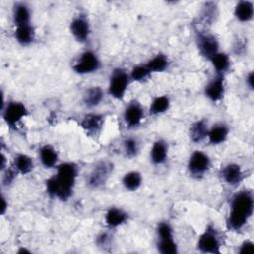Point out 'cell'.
<instances>
[{
    "instance_id": "18",
    "label": "cell",
    "mask_w": 254,
    "mask_h": 254,
    "mask_svg": "<svg viewBox=\"0 0 254 254\" xmlns=\"http://www.w3.org/2000/svg\"><path fill=\"white\" fill-rule=\"evenodd\" d=\"M105 223L109 228H116L128 220V213L122 208L111 206L105 213Z\"/></svg>"
},
{
    "instance_id": "25",
    "label": "cell",
    "mask_w": 254,
    "mask_h": 254,
    "mask_svg": "<svg viewBox=\"0 0 254 254\" xmlns=\"http://www.w3.org/2000/svg\"><path fill=\"white\" fill-rule=\"evenodd\" d=\"M209 62L217 74L225 75L230 68V58L226 53L218 52L209 60Z\"/></svg>"
},
{
    "instance_id": "24",
    "label": "cell",
    "mask_w": 254,
    "mask_h": 254,
    "mask_svg": "<svg viewBox=\"0 0 254 254\" xmlns=\"http://www.w3.org/2000/svg\"><path fill=\"white\" fill-rule=\"evenodd\" d=\"M208 124L204 119L197 120L193 122L190 128V137L193 143H200L206 137L208 133Z\"/></svg>"
},
{
    "instance_id": "11",
    "label": "cell",
    "mask_w": 254,
    "mask_h": 254,
    "mask_svg": "<svg viewBox=\"0 0 254 254\" xmlns=\"http://www.w3.org/2000/svg\"><path fill=\"white\" fill-rule=\"evenodd\" d=\"M145 117V110L137 100L130 101L123 110V120L130 129L137 128L141 125Z\"/></svg>"
},
{
    "instance_id": "5",
    "label": "cell",
    "mask_w": 254,
    "mask_h": 254,
    "mask_svg": "<svg viewBox=\"0 0 254 254\" xmlns=\"http://www.w3.org/2000/svg\"><path fill=\"white\" fill-rule=\"evenodd\" d=\"M196 246L197 249L202 253H220V235L217 229L212 224H208L204 231L199 235Z\"/></svg>"
},
{
    "instance_id": "33",
    "label": "cell",
    "mask_w": 254,
    "mask_h": 254,
    "mask_svg": "<svg viewBox=\"0 0 254 254\" xmlns=\"http://www.w3.org/2000/svg\"><path fill=\"white\" fill-rule=\"evenodd\" d=\"M3 172V178H2V183L5 186L11 185L13 183V181L15 180L18 172L16 171V169L14 168V166L12 168H6Z\"/></svg>"
},
{
    "instance_id": "12",
    "label": "cell",
    "mask_w": 254,
    "mask_h": 254,
    "mask_svg": "<svg viewBox=\"0 0 254 254\" xmlns=\"http://www.w3.org/2000/svg\"><path fill=\"white\" fill-rule=\"evenodd\" d=\"M69 31L77 42L85 43L88 40L91 32L87 17L84 14L75 16L69 24Z\"/></svg>"
},
{
    "instance_id": "17",
    "label": "cell",
    "mask_w": 254,
    "mask_h": 254,
    "mask_svg": "<svg viewBox=\"0 0 254 254\" xmlns=\"http://www.w3.org/2000/svg\"><path fill=\"white\" fill-rule=\"evenodd\" d=\"M169 146L163 139L156 140L150 150V160L154 165H162L168 159Z\"/></svg>"
},
{
    "instance_id": "39",
    "label": "cell",
    "mask_w": 254,
    "mask_h": 254,
    "mask_svg": "<svg viewBox=\"0 0 254 254\" xmlns=\"http://www.w3.org/2000/svg\"><path fill=\"white\" fill-rule=\"evenodd\" d=\"M17 253H19V254H23V253H31V251H30V250H28L27 248L21 247V248L17 251Z\"/></svg>"
},
{
    "instance_id": "35",
    "label": "cell",
    "mask_w": 254,
    "mask_h": 254,
    "mask_svg": "<svg viewBox=\"0 0 254 254\" xmlns=\"http://www.w3.org/2000/svg\"><path fill=\"white\" fill-rule=\"evenodd\" d=\"M253 252H254V243L251 240L243 241L238 249V253L240 254H249Z\"/></svg>"
},
{
    "instance_id": "15",
    "label": "cell",
    "mask_w": 254,
    "mask_h": 254,
    "mask_svg": "<svg viewBox=\"0 0 254 254\" xmlns=\"http://www.w3.org/2000/svg\"><path fill=\"white\" fill-rule=\"evenodd\" d=\"M222 180L229 186H238L244 179V173L241 167L236 163L226 164L220 172Z\"/></svg>"
},
{
    "instance_id": "32",
    "label": "cell",
    "mask_w": 254,
    "mask_h": 254,
    "mask_svg": "<svg viewBox=\"0 0 254 254\" xmlns=\"http://www.w3.org/2000/svg\"><path fill=\"white\" fill-rule=\"evenodd\" d=\"M217 16V6L213 2L204 3L201 11V18L204 23L211 24Z\"/></svg>"
},
{
    "instance_id": "10",
    "label": "cell",
    "mask_w": 254,
    "mask_h": 254,
    "mask_svg": "<svg viewBox=\"0 0 254 254\" xmlns=\"http://www.w3.org/2000/svg\"><path fill=\"white\" fill-rule=\"evenodd\" d=\"M196 46L199 54L208 61L219 52V43L217 39L213 35L205 32L197 33Z\"/></svg>"
},
{
    "instance_id": "21",
    "label": "cell",
    "mask_w": 254,
    "mask_h": 254,
    "mask_svg": "<svg viewBox=\"0 0 254 254\" xmlns=\"http://www.w3.org/2000/svg\"><path fill=\"white\" fill-rule=\"evenodd\" d=\"M104 97V91L100 86H91L83 93L82 101L87 108H94L98 106Z\"/></svg>"
},
{
    "instance_id": "34",
    "label": "cell",
    "mask_w": 254,
    "mask_h": 254,
    "mask_svg": "<svg viewBox=\"0 0 254 254\" xmlns=\"http://www.w3.org/2000/svg\"><path fill=\"white\" fill-rule=\"evenodd\" d=\"M111 242V236L107 232H101L96 237V244L99 247H107Z\"/></svg>"
},
{
    "instance_id": "27",
    "label": "cell",
    "mask_w": 254,
    "mask_h": 254,
    "mask_svg": "<svg viewBox=\"0 0 254 254\" xmlns=\"http://www.w3.org/2000/svg\"><path fill=\"white\" fill-rule=\"evenodd\" d=\"M13 166L19 174L27 175L34 169V160L27 154H17Z\"/></svg>"
},
{
    "instance_id": "37",
    "label": "cell",
    "mask_w": 254,
    "mask_h": 254,
    "mask_svg": "<svg viewBox=\"0 0 254 254\" xmlns=\"http://www.w3.org/2000/svg\"><path fill=\"white\" fill-rule=\"evenodd\" d=\"M7 209H8V202L6 201L5 196L2 195V196H1V214L4 215Z\"/></svg>"
},
{
    "instance_id": "28",
    "label": "cell",
    "mask_w": 254,
    "mask_h": 254,
    "mask_svg": "<svg viewBox=\"0 0 254 254\" xmlns=\"http://www.w3.org/2000/svg\"><path fill=\"white\" fill-rule=\"evenodd\" d=\"M143 182L142 174L138 171H130L126 173L122 178V185L123 187L130 191L137 190Z\"/></svg>"
},
{
    "instance_id": "2",
    "label": "cell",
    "mask_w": 254,
    "mask_h": 254,
    "mask_svg": "<svg viewBox=\"0 0 254 254\" xmlns=\"http://www.w3.org/2000/svg\"><path fill=\"white\" fill-rule=\"evenodd\" d=\"M254 209V194L249 189L235 192L230 200L229 212L226 219L228 230L239 231L249 221Z\"/></svg>"
},
{
    "instance_id": "30",
    "label": "cell",
    "mask_w": 254,
    "mask_h": 254,
    "mask_svg": "<svg viewBox=\"0 0 254 254\" xmlns=\"http://www.w3.org/2000/svg\"><path fill=\"white\" fill-rule=\"evenodd\" d=\"M140 150V144L136 138L129 137L123 141V152L125 157L134 158L138 155Z\"/></svg>"
},
{
    "instance_id": "38",
    "label": "cell",
    "mask_w": 254,
    "mask_h": 254,
    "mask_svg": "<svg viewBox=\"0 0 254 254\" xmlns=\"http://www.w3.org/2000/svg\"><path fill=\"white\" fill-rule=\"evenodd\" d=\"M8 166H6V157L4 154L1 155V171H4Z\"/></svg>"
},
{
    "instance_id": "8",
    "label": "cell",
    "mask_w": 254,
    "mask_h": 254,
    "mask_svg": "<svg viewBox=\"0 0 254 254\" xmlns=\"http://www.w3.org/2000/svg\"><path fill=\"white\" fill-rule=\"evenodd\" d=\"M210 166L211 161L208 155H206L202 151L195 150L190 156L187 168L191 177L195 179H200L208 172Z\"/></svg>"
},
{
    "instance_id": "19",
    "label": "cell",
    "mask_w": 254,
    "mask_h": 254,
    "mask_svg": "<svg viewBox=\"0 0 254 254\" xmlns=\"http://www.w3.org/2000/svg\"><path fill=\"white\" fill-rule=\"evenodd\" d=\"M234 16L237 21L247 23L252 21L254 16V4L251 1H238L234 7Z\"/></svg>"
},
{
    "instance_id": "36",
    "label": "cell",
    "mask_w": 254,
    "mask_h": 254,
    "mask_svg": "<svg viewBox=\"0 0 254 254\" xmlns=\"http://www.w3.org/2000/svg\"><path fill=\"white\" fill-rule=\"evenodd\" d=\"M245 82H246V85L248 86V88L250 90H253V88H254V73H253V71H250L246 75Z\"/></svg>"
},
{
    "instance_id": "3",
    "label": "cell",
    "mask_w": 254,
    "mask_h": 254,
    "mask_svg": "<svg viewBox=\"0 0 254 254\" xmlns=\"http://www.w3.org/2000/svg\"><path fill=\"white\" fill-rule=\"evenodd\" d=\"M130 81V75L125 69L121 67L113 69V71L110 74L108 82L109 95L118 100L123 99L128 89Z\"/></svg>"
},
{
    "instance_id": "23",
    "label": "cell",
    "mask_w": 254,
    "mask_h": 254,
    "mask_svg": "<svg viewBox=\"0 0 254 254\" xmlns=\"http://www.w3.org/2000/svg\"><path fill=\"white\" fill-rule=\"evenodd\" d=\"M13 22L15 26L31 24V10L25 3H16L13 7Z\"/></svg>"
},
{
    "instance_id": "31",
    "label": "cell",
    "mask_w": 254,
    "mask_h": 254,
    "mask_svg": "<svg viewBox=\"0 0 254 254\" xmlns=\"http://www.w3.org/2000/svg\"><path fill=\"white\" fill-rule=\"evenodd\" d=\"M151 73L152 72L146 64H137L131 69L129 75L130 79L133 81H143L146 80L151 75Z\"/></svg>"
},
{
    "instance_id": "6",
    "label": "cell",
    "mask_w": 254,
    "mask_h": 254,
    "mask_svg": "<svg viewBox=\"0 0 254 254\" xmlns=\"http://www.w3.org/2000/svg\"><path fill=\"white\" fill-rule=\"evenodd\" d=\"M113 164L106 160L97 162L87 176L86 184L90 189H99L104 186L111 176Z\"/></svg>"
},
{
    "instance_id": "26",
    "label": "cell",
    "mask_w": 254,
    "mask_h": 254,
    "mask_svg": "<svg viewBox=\"0 0 254 254\" xmlns=\"http://www.w3.org/2000/svg\"><path fill=\"white\" fill-rule=\"evenodd\" d=\"M147 67L150 69V71L153 72H163L166 69H168L170 65V60L167 55L163 53H159L155 55L152 59H150L146 64Z\"/></svg>"
},
{
    "instance_id": "20",
    "label": "cell",
    "mask_w": 254,
    "mask_h": 254,
    "mask_svg": "<svg viewBox=\"0 0 254 254\" xmlns=\"http://www.w3.org/2000/svg\"><path fill=\"white\" fill-rule=\"evenodd\" d=\"M39 158L42 165L47 169H52L58 166L59 155L52 145L46 144L42 146L39 150Z\"/></svg>"
},
{
    "instance_id": "9",
    "label": "cell",
    "mask_w": 254,
    "mask_h": 254,
    "mask_svg": "<svg viewBox=\"0 0 254 254\" xmlns=\"http://www.w3.org/2000/svg\"><path fill=\"white\" fill-rule=\"evenodd\" d=\"M101 67L98 56L92 51H84L72 65V69L77 74H91Z\"/></svg>"
},
{
    "instance_id": "16",
    "label": "cell",
    "mask_w": 254,
    "mask_h": 254,
    "mask_svg": "<svg viewBox=\"0 0 254 254\" xmlns=\"http://www.w3.org/2000/svg\"><path fill=\"white\" fill-rule=\"evenodd\" d=\"M229 135V127L223 123V122H218L211 126L208 129L207 133V139L208 142L212 145H219L224 143Z\"/></svg>"
},
{
    "instance_id": "29",
    "label": "cell",
    "mask_w": 254,
    "mask_h": 254,
    "mask_svg": "<svg viewBox=\"0 0 254 254\" xmlns=\"http://www.w3.org/2000/svg\"><path fill=\"white\" fill-rule=\"evenodd\" d=\"M171 105V100L169 96L167 95H160L153 98L150 107H149V113L153 116L160 115L168 111Z\"/></svg>"
},
{
    "instance_id": "13",
    "label": "cell",
    "mask_w": 254,
    "mask_h": 254,
    "mask_svg": "<svg viewBox=\"0 0 254 254\" xmlns=\"http://www.w3.org/2000/svg\"><path fill=\"white\" fill-rule=\"evenodd\" d=\"M223 74H217L208 81L204 87L205 96L212 102H217L222 99L225 93V79Z\"/></svg>"
},
{
    "instance_id": "4",
    "label": "cell",
    "mask_w": 254,
    "mask_h": 254,
    "mask_svg": "<svg viewBox=\"0 0 254 254\" xmlns=\"http://www.w3.org/2000/svg\"><path fill=\"white\" fill-rule=\"evenodd\" d=\"M158 242L157 249L162 254H177L179 252L178 245L174 239L173 228L169 222L163 221L157 227Z\"/></svg>"
},
{
    "instance_id": "14",
    "label": "cell",
    "mask_w": 254,
    "mask_h": 254,
    "mask_svg": "<svg viewBox=\"0 0 254 254\" xmlns=\"http://www.w3.org/2000/svg\"><path fill=\"white\" fill-rule=\"evenodd\" d=\"M79 124L87 135L96 136L101 132L103 128L104 116L100 113L90 112L82 117Z\"/></svg>"
},
{
    "instance_id": "1",
    "label": "cell",
    "mask_w": 254,
    "mask_h": 254,
    "mask_svg": "<svg viewBox=\"0 0 254 254\" xmlns=\"http://www.w3.org/2000/svg\"><path fill=\"white\" fill-rule=\"evenodd\" d=\"M78 168L74 163L64 162L57 166L56 174L46 181V190L50 197L67 200L73 193Z\"/></svg>"
},
{
    "instance_id": "22",
    "label": "cell",
    "mask_w": 254,
    "mask_h": 254,
    "mask_svg": "<svg viewBox=\"0 0 254 254\" xmlns=\"http://www.w3.org/2000/svg\"><path fill=\"white\" fill-rule=\"evenodd\" d=\"M35 29L32 24L17 26L14 32L15 40L21 46H29L35 40Z\"/></svg>"
},
{
    "instance_id": "7",
    "label": "cell",
    "mask_w": 254,
    "mask_h": 254,
    "mask_svg": "<svg viewBox=\"0 0 254 254\" xmlns=\"http://www.w3.org/2000/svg\"><path fill=\"white\" fill-rule=\"evenodd\" d=\"M1 111L2 118L10 128H16L29 113L26 105L23 102L17 100L8 101L1 109Z\"/></svg>"
}]
</instances>
